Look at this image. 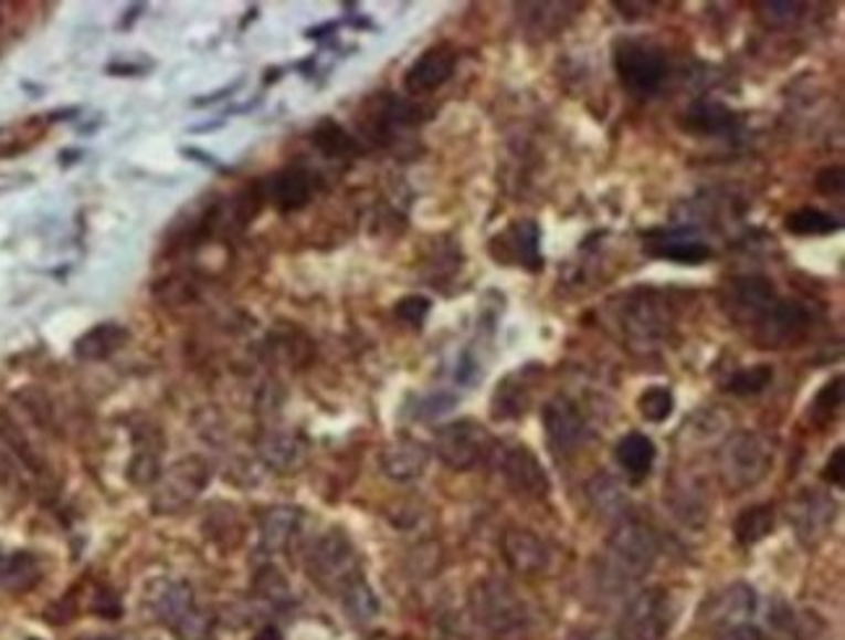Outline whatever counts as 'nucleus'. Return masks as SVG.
<instances>
[{"label":"nucleus","mask_w":845,"mask_h":640,"mask_svg":"<svg viewBox=\"0 0 845 640\" xmlns=\"http://www.w3.org/2000/svg\"><path fill=\"white\" fill-rule=\"evenodd\" d=\"M614 71L632 97L645 99L661 90L666 78V55L641 36H620L612 48Z\"/></svg>","instance_id":"nucleus-1"},{"label":"nucleus","mask_w":845,"mask_h":640,"mask_svg":"<svg viewBox=\"0 0 845 640\" xmlns=\"http://www.w3.org/2000/svg\"><path fill=\"white\" fill-rule=\"evenodd\" d=\"M211 480V469L201 455H186V459L175 461L159 474L154 482L151 507L161 516H175V513L186 511L190 503L205 490Z\"/></svg>","instance_id":"nucleus-2"},{"label":"nucleus","mask_w":845,"mask_h":640,"mask_svg":"<svg viewBox=\"0 0 845 640\" xmlns=\"http://www.w3.org/2000/svg\"><path fill=\"white\" fill-rule=\"evenodd\" d=\"M773 466V453L754 432H737L726 440L721 451V474L731 490L754 487L765 480L768 469Z\"/></svg>","instance_id":"nucleus-3"},{"label":"nucleus","mask_w":845,"mask_h":640,"mask_svg":"<svg viewBox=\"0 0 845 640\" xmlns=\"http://www.w3.org/2000/svg\"><path fill=\"white\" fill-rule=\"evenodd\" d=\"M492 451V438L479 422L474 419H458V422L445 424L435 438V453L445 466L455 472H468L479 466Z\"/></svg>","instance_id":"nucleus-4"},{"label":"nucleus","mask_w":845,"mask_h":640,"mask_svg":"<svg viewBox=\"0 0 845 640\" xmlns=\"http://www.w3.org/2000/svg\"><path fill=\"white\" fill-rule=\"evenodd\" d=\"M472 605L479 622L497 638L520 636L528 622L524 601L503 584H482L476 588Z\"/></svg>","instance_id":"nucleus-5"},{"label":"nucleus","mask_w":845,"mask_h":640,"mask_svg":"<svg viewBox=\"0 0 845 640\" xmlns=\"http://www.w3.org/2000/svg\"><path fill=\"white\" fill-rule=\"evenodd\" d=\"M658 544L651 528L641 524H624L614 532L609 542V563L614 573L624 580H637L648 576L653 563H656Z\"/></svg>","instance_id":"nucleus-6"},{"label":"nucleus","mask_w":845,"mask_h":640,"mask_svg":"<svg viewBox=\"0 0 845 640\" xmlns=\"http://www.w3.org/2000/svg\"><path fill=\"white\" fill-rule=\"evenodd\" d=\"M672 628V601L664 588H645L622 615L624 640H664Z\"/></svg>","instance_id":"nucleus-7"},{"label":"nucleus","mask_w":845,"mask_h":640,"mask_svg":"<svg viewBox=\"0 0 845 640\" xmlns=\"http://www.w3.org/2000/svg\"><path fill=\"white\" fill-rule=\"evenodd\" d=\"M159 615L175 636L182 640H209L211 617L196 607V594L188 584H169L159 596Z\"/></svg>","instance_id":"nucleus-8"},{"label":"nucleus","mask_w":845,"mask_h":640,"mask_svg":"<svg viewBox=\"0 0 845 640\" xmlns=\"http://www.w3.org/2000/svg\"><path fill=\"white\" fill-rule=\"evenodd\" d=\"M757 609V594L747 584H731L703 605L700 620L708 630L731 636L747 628Z\"/></svg>","instance_id":"nucleus-9"},{"label":"nucleus","mask_w":845,"mask_h":640,"mask_svg":"<svg viewBox=\"0 0 845 640\" xmlns=\"http://www.w3.org/2000/svg\"><path fill=\"white\" fill-rule=\"evenodd\" d=\"M310 576L318 580L323 588H338L344 591L357 576V555L351 549L347 536L341 534H328L315 544L310 552Z\"/></svg>","instance_id":"nucleus-10"},{"label":"nucleus","mask_w":845,"mask_h":640,"mask_svg":"<svg viewBox=\"0 0 845 640\" xmlns=\"http://www.w3.org/2000/svg\"><path fill=\"white\" fill-rule=\"evenodd\" d=\"M492 259L507 266H524L528 271H541V232L536 222H513L505 232L489 240Z\"/></svg>","instance_id":"nucleus-11"},{"label":"nucleus","mask_w":845,"mask_h":640,"mask_svg":"<svg viewBox=\"0 0 845 640\" xmlns=\"http://www.w3.org/2000/svg\"><path fill=\"white\" fill-rule=\"evenodd\" d=\"M458 53L451 45H432L416 57L414 65L403 76V86L411 97H424V94L437 92L447 78L453 76Z\"/></svg>","instance_id":"nucleus-12"},{"label":"nucleus","mask_w":845,"mask_h":640,"mask_svg":"<svg viewBox=\"0 0 845 640\" xmlns=\"http://www.w3.org/2000/svg\"><path fill=\"white\" fill-rule=\"evenodd\" d=\"M261 190L263 198L274 203L278 211L292 213L310 203L315 196V175L303 167H289L276 172Z\"/></svg>","instance_id":"nucleus-13"},{"label":"nucleus","mask_w":845,"mask_h":640,"mask_svg":"<svg viewBox=\"0 0 845 640\" xmlns=\"http://www.w3.org/2000/svg\"><path fill=\"white\" fill-rule=\"evenodd\" d=\"M503 474L518 495L543 497L549 492V476L541 461L526 445H510L503 453Z\"/></svg>","instance_id":"nucleus-14"},{"label":"nucleus","mask_w":845,"mask_h":640,"mask_svg":"<svg viewBox=\"0 0 845 640\" xmlns=\"http://www.w3.org/2000/svg\"><path fill=\"white\" fill-rule=\"evenodd\" d=\"M543 427H547V436L557 451H570V448H575L580 440H583L585 432L583 417H580L578 407L570 399H562V396H557V399L543 407Z\"/></svg>","instance_id":"nucleus-15"},{"label":"nucleus","mask_w":845,"mask_h":640,"mask_svg":"<svg viewBox=\"0 0 845 640\" xmlns=\"http://www.w3.org/2000/svg\"><path fill=\"white\" fill-rule=\"evenodd\" d=\"M503 552L507 565L520 576H536V573L547 570L549 565L547 544L536 534L524 532V528H513V532L505 534Z\"/></svg>","instance_id":"nucleus-16"},{"label":"nucleus","mask_w":845,"mask_h":640,"mask_svg":"<svg viewBox=\"0 0 845 640\" xmlns=\"http://www.w3.org/2000/svg\"><path fill=\"white\" fill-rule=\"evenodd\" d=\"M383 472L395 482H411L424 474L430 463V451L416 440H395L380 455Z\"/></svg>","instance_id":"nucleus-17"},{"label":"nucleus","mask_w":845,"mask_h":640,"mask_svg":"<svg viewBox=\"0 0 845 640\" xmlns=\"http://www.w3.org/2000/svg\"><path fill=\"white\" fill-rule=\"evenodd\" d=\"M258 453L268 469L289 474L305 463L307 445L305 440L294 436V432H268V436L261 438Z\"/></svg>","instance_id":"nucleus-18"},{"label":"nucleus","mask_w":845,"mask_h":640,"mask_svg":"<svg viewBox=\"0 0 845 640\" xmlns=\"http://www.w3.org/2000/svg\"><path fill=\"white\" fill-rule=\"evenodd\" d=\"M128 328L117 326V323H102V326L89 328L78 338L73 355L84 359V363H102V359L117 355L128 344Z\"/></svg>","instance_id":"nucleus-19"},{"label":"nucleus","mask_w":845,"mask_h":640,"mask_svg":"<svg viewBox=\"0 0 845 640\" xmlns=\"http://www.w3.org/2000/svg\"><path fill=\"white\" fill-rule=\"evenodd\" d=\"M685 128L700 136H726L737 128V115L718 99H697L685 113Z\"/></svg>","instance_id":"nucleus-20"},{"label":"nucleus","mask_w":845,"mask_h":640,"mask_svg":"<svg viewBox=\"0 0 845 640\" xmlns=\"http://www.w3.org/2000/svg\"><path fill=\"white\" fill-rule=\"evenodd\" d=\"M616 461L632 480H645L656 463V445L643 432H630L616 443Z\"/></svg>","instance_id":"nucleus-21"},{"label":"nucleus","mask_w":845,"mask_h":640,"mask_svg":"<svg viewBox=\"0 0 845 640\" xmlns=\"http://www.w3.org/2000/svg\"><path fill=\"white\" fill-rule=\"evenodd\" d=\"M40 578H42L40 563H36V557L27 555V552L0 557V586H3L6 591H13V594L29 591V588L40 584Z\"/></svg>","instance_id":"nucleus-22"},{"label":"nucleus","mask_w":845,"mask_h":640,"mask_svg":"<svg viewBox=\"0 0 845 640\" xmlns=\"http://www.w3.org/2000/svg\"><path fill=\"white\" fill-rule=\"evenodd\" d=\"M299 511L294 507H274V511L266 513V518L261 521V542L268 552H282L289 547V542L294 539L299 528Z\"/></svg>","instance_id":"nucleus-23"},{"label":"nucleus","mask_w":845,"mask_h":640,"mask_svg":"<svg viewBox=\"0 0 845 640\" xmlns=\"http://www.w3.org/2000/svg\"><path fill=\"white\" fill-rule=\"evenodd\" d=\"M773 528H775V507L768 505V503H760V505H752V507H747V511L739 513L737 524H733V534H737L739 544H744V547H752V544L762 542L765 536H770Z\"/></svg>","instance_id":"nucleus-24"},{"label":"nucleus","mask_w":845,"mask_h":640,"mask_svg":"<svg viewBox=\"0 0 845 640\" xmlns=\"http://www.w3.org/2000/svg\"><path fill=\"white\" fill-rule=\"evenodd\" d=\"M313 144L330 159H349L359 154L357 138L351 136L344 125L334 120H323L318 128L313 130Z\"/></svg>","instance_id":"nucleus-25"},{"label":"nucleus","mask_w":845,"mask_h":640,"mask_svg":"<svg viewBox=\"0 0 845 640\" xmlns=\"http://www.w3.org/2000/svg\"><path fill=\"white\" fill-rule=\"evenodd\" d=\"M785 230L791 234H799V238H820V234H833L841 230V219L822 209L804 206V209L785 217Z\"/></svg>","instance_id":"nucleus-26"},{"label":"nucleus","mask_w":845,"mask_h":640,"mask_svg":"<svg viewBox=\"0 0 845 640\" xmlns=\"http://www.w3.org/2000/svg\"><path fill=\"white\" fill-rule=\"evenodd\" d=\"M154 294H157L159 303L169 307H186L201 297V282L188 274H172L161 279Z\"/></svg>","instance_id":"nucleus-27"},{"label":"nucleus","mask_w":845,"mask_h":640,"mask_svg":"<svg viewBox=\"0 0 845 640\" xmlns=\"http://www.w3.org/2000/svg\"><path fill=\"white\" fill-rule=\"evenodd\" d=\"M651 253L674 263H687V266H697L710 259V248L697 240H661L651 245Z\"/></svg>","instance_id":"nucleus-28"},{"label":"nucleus","mask_w":845,"mask_h":640,"mask_svg":"<svg viewBox=\"0 0 845 640\" xmlns=\"http://www.w3.org/2000/svg\"><path fill=\"white\" fill-rule=\"evenodd\" d=\"M344 607H347V612L355 617L357 622H370L374 615H378V599H374V594L370 591V586L365 584L362 578H355L351 584L344 588Z\"/></svg>","instance_id":"nucleus-29"},{"label":"nucleus","mask_w":845,"mask_h":640,"mask_svg":"<svg viewBox=\"0 0 845 640\" xmlns=\"http://www.w3.org/2000/svg\"><path fill=\"white\" fill-rule=\"evenodd\" d=\"M637 411H641L645 422H653V424L666 422L674 411V394L668 391L666 386L645 388L641 399H637Z\"/></svg>","instance_id":"nucleus-30"},{"label":"nucleus","mask_w":845,"mask_h":640,"mask_svg":"<svg viewBox=\"0 0 845 640\" xmlns=\"http://www.w3.org/2000/svg\"><path fill=\"white\" fill-rule=\"evenodd\" d=\"M773 382V367L770 365H752L744 370H737L729 380V394L733 396H757Z\"/></svg>","instance_id":"nucleus-31"},{"label":"nucleus","mask_w":845,"mask_h":640,"mask_svg":"<svg viewBox=\"0 0 845 640\" xmlns=\"http://www.w3.org/2000/svg\"><path fill=\"white\" fill-rule=\"evenodd\" d=\"M128 480L138 484V487H149L159 480V453H157V443L151 445H141L134 453L128 466Z\"/></svg>","instance_id":"nucleus-32"},{"label":"nucleus","mask_w":845,"mask_h":640,"mask_svg":"<svg viewBox=\"0 0 845 640\" xmlns=\"http://www.w3.org/2000/svg\"><path fill=\"white\" fill-rule=\"evenodd\" d=\"M841 403H843V378L837 375V378L830 380L827 386L817 394V399H814V407H812V417L817 419V422L827 424L830 419L837 415Z\"/></svg>","instance_id":"nucleus-33"},{"label":"nucleus","mask_w":845,"mask_h":640,"mask_svg":"<svg viewBox=\"0 0 845 640\" xmlns=\"http://www.w3.org/2000/svg\"><path fill=\"white\" fill-rule=\"evenodd\" d=\"M430 307L432 303L427 297H422V294H409V297H403L395 303V315H399L403 323H409V326L419 328L424 323V318L430 315Z\"/></svg>","instance_id":"nucleus-34"},{"label":"nucleus","mask_w":845,"mask_h":640,"mask_svg":"<svg viewBox=\"0 0 845 640\" xmlns=\"http://www.w3.org/2000/svg\"><path fill=\"white\" fill-rule=\"evenodd\" d=\"M814 186H817L820 193L827 196V198L841 196L843 193V167L835 165V167L820 169L817 180H814Z\"/></svg>","instance_id":"nucleus-35"},{"label":"nucleus","mask_w":845,"mask_h":640,"mask_svg":"<svg viewBox=\"0 0 845 640\" xmlns=\"http://www.w3.org/2000/svg\"><path fill=\"white\" fill-rule=\"evenodd\" d=\"M822 474H825L827 482H833V484H837V487H843L845 484V451L843 448H835L833 455H830L825 472Z\"/></svg>","instance_id":"nucleus-36"}]
</instances>
